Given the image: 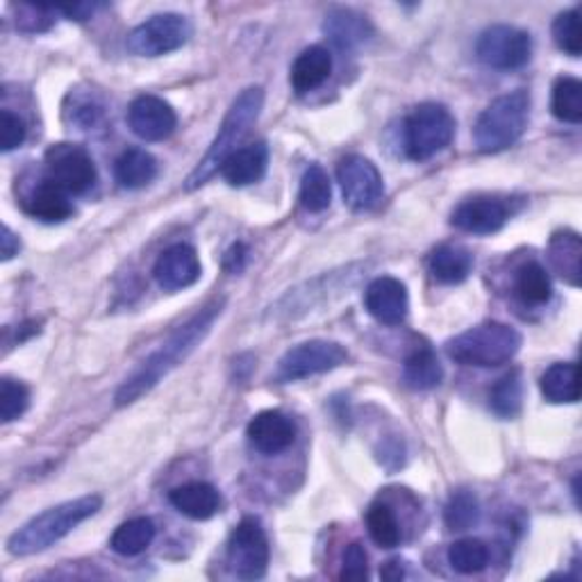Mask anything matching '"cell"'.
Segmentation results:
<instances>
[{
    "label": "cell",
    "mask_w": 582,
    "mask_h": 582,
    "mask_svg": "<svg viewBox=\"0 0 582 582\" xmlns=\"http://www.w3.org/2000/svg\"><path fill=\"white\" fill-rule=\"evenodd\" d=\"M554 114L564 124L578 126L582 121V82L571 76H562L554 84V99H550Z\"/></svg>",
    "instance_id": "cell-32"
},
{
    "label": "cell",
    "mask_w": 582,
    "mask_h": 582,
    "mask_svg": "<svg viewBox=\"0 0 582 582\" xmlns=\"http://www.w3.org/2000/svg\"><path fill=\"white\" fill-rule=\"evenodd\" d=\"M128 126L144 141H164L173 135L178 116L167 101L158 96H139L128 107Z\"/></svg>",
    "instance_id": "cell-13"
},
{
    "label": "cell",
    "mask_w": 582,
    "mask_h": 582,
    "mask_svg": "<svg viewBox=\"0 0 582 582\" xmlns=\"http://www.w3.org/2000/svg\"><path fill=\"white\" fill-rule=\"evenodd\" d=\"M65 118L82 133L94 130L105 121V105L94 94L71 91L65 105Z\"/></svg>",
    "instance_id": "cell-31"
},
{
    "label": "cell",
    "mask_w": 582,
    "mask_h": 582,
    "mask_svg": "<svg viewBox=\"0 0 582 582\" xmlns=\"http://www.w3.org/2000/svg\"><path fill=\"white\" fill-rule=\"evenodd\" d=\"M444 378V369L433 353V349L421 346L416 349L403 364V380L410 389L425 391V389H435Z\"/></svg>",
    "instance_id": "cell-27"
},
{
    "label": "cell",
    "mask_w": 582,
    "mask_h": 582,
    "mask_svg": "<svg viewBox=\"0 0 582 582\" xmlns=\"http://www.w3.org/2000/svg\"><path fill=\"white\" fill-rule=\"evenodd\" d=\"M21 203L30 217L44 224H62L73 214L69 194L62 187H57L48 178L42 180L37 187L30 190Z\"/></svg>",
    "instance_id": "cell-19"
},
{
    "label": "cell",
    "mask_w": 582,
    "mask_h": 582,
    "mask_svg": "<svg viewBox=\"0 0 582 582\" xmlns=\"http://www.w3.org/2000/svg\"><path fill=\"white\" fill-rule=\"evenodd\" d=\"M332 73V55L323 46L305 48L292 65L289 82L296 94H310L319 89Z\"/></svg>",
    "instance_id": "cell-22"
},
{
    "label": "cell",
    "mask_w": 582,
    "mask_h": 582,
    "mask_svg": "<svg viewBox=\"0 0 582 582\" xmlns=\"http://www.w3.org/2000/svg\"><path fill=\"white\" fill-rule=\"evenodd\" d=\"M59 8H50V5H35V3H21L14 8V21L16 27L21 33H30V35H37V33H46V30L53 27V23L57 21Z\"/></svg>",
    "instance_id": "cell-37"
},
{
    "label": "cell",
    "mask_w": 582,
    "mask_h": 582,
    "mask_svg": "<svg viewBox=\"0 0 582 582\" xmlns=\"http://www.w3.org/2000/svg\"><path fill=\"white\" fill-rule=\"evenodd\" d=\"M383 453H385V455H380V463H383L385 467H389V459H393V469L403 467V463H406V448H403V442H398V440L387 442V444L383 446Z\"/></svg>",
    "instance_id": "cell-43"
},
{
    "label": "cell",
    "mask_w": 582,
    "mask_h": 582,
    "mask_svg": "<svg viewBox=\"0 0 582 582\" xmlns=\"http://www.w3.org/2000/svg\"><path fill=\"white\" fill-rule=\"evenodd\" d=\"M264 107V89L262 87H249L230 105L224 124L219 128V135L214 137L212 146L207 148L205 158L196 164V169L187 175L185 190L194 192L201 190L209 178L217 175L224 167V162L237 150V144L247 137V133L253 128L255 121L260 118V112Z\"/></svg>",
    "instance_id": "cell-3"
},
{
    "label": "cell",
    "mask_w": 582,
    "mask_h": 582,
    "mask_svg": "<svg viewBox=\"0 0 582 582\" xmlns=\"http://www.w3.org/2000/svg\"><path fill=\"white\" fill-rule=\"evenodd\" d=\"M46 178L69 196L89 192L96 185V164L89 152L76 144H55L46 150Z\"/></svg>",
    "instance_id": "cell-10"
},
{
    "label": "cell",
    "mask_w": 582,
    "mask_h": 582,
    "mask_svg": "<svg viewBox=\"0 0 582 582\" xmlns=\"http://www.w3.org/2000/svg\"><path fill=\"white\" fill-rule=\"evenodd\" d=\"M349 360V353L342 344L312 340L303 342L287 351L278 364V380L296 383L303 378H312L319 374H328Z\"/></svg>",
    "instance_id": "cell-11"
},
{
    "label": "cell",
    "mask_w": 582,
    "mask_h": 582,
    "mask_svg": "<svg viewBox=\"0 0 582 582\" xmlns=\"http://www.w3.org/2000/svg\"><path fill=\"white\" fill-rule=\"evenodd\" d=\"M269 167V148L264 141L237 148L232 156L224 162L221 175L232 187H249L260 182Z\"/></svg>",
    "instance_id": "cell-20"
},
{
    "label": "cell",
    "mask_w": 582,
    "mask_h": 582,
    "mask_svg": "<svg viewBox=\"0 0 582 582\" xmlns=\"http://www.w3.org/2000/svg\"><path fill=\"white\" fill-rule=\"evenodd\" d=\"M366 528L380 548H396L401 544V524L393 510L385 503H374L366 512Z\"/></svg>",
    "instance_id": "cell-35"
},
{
    "label": "cell",
    "mask_w": 582,
    "mask_h": 582,
    "mask_svg": "<svg viewBox=\"0 0 582 582\" xmlns=\"http://www.w3.org/2000/svg\"><path fill=\"white\" fill-rule=\"evenodd\" d=\"M336 180L344 201L353 209H374L385 196V182L378 167L362 156H349L336 164Z\"/></svg>",
    "instance_id": "cell-12"
},
{
    "label": "cell",
    "mask_w": 582,
    "mask_h": 582,
    "mask_svg": "<svg viewBox=\"0 0 582 582\" xmlns=\"http://www.w3.org/2000/svg\"><path fill=\"white\" fill-rule=\"evenodd\" d=\"M30 406V389L12 378L0 380V419L3 423L16 421Z\"/></svg>",
    "instance_id": "cell-39"
},
{
    "label": "cell",
    "mask_w": 582,
    "mask_h": 582,
    "mask_svg": "<svg viewBox=\"0 0 582 582\" xmlns=\"http://www.w3.org/2000/svg\"><path fill=\"white\" fill-rule=\"evenodd\" d=\"M514 289L526 305H544L554 296V285L539 262H528L516 271Z\"/></svg>",
    "instance_id": "cell-29"
},
{
    "label": "cell",
    "mask_w": 582,
    "mask_h": 582,
    "mask_svg": "<svg viewBox=\"0 0 582 582\" xmlns=\"http://www.w3.org/2000/svg\"><path fill=\"white\" fill-rule=\"evenodd\" d=\"M433 278L442 285H459L473 271V253L463 243H442L427 260Z\"/></svg>",
    "instance_id": "cell-23"
},
{
    "label": "cell",
    "mask_w": 582,
    "mask_h": 582,
    "mask_svg": "<svg viewBox=\"0 0 582 582\" xmlns=\"http://www.w3.org/2000/svg\"><path fill=\"white\" fill-rule=\"evenodd\" d=\"M114 175L121 187L141 190L150 185L158 175V160L144 148H128L124 156L116 160Z\"/></svg>",
    "instance_id": "cell-25"
},
{
    "label": "cell",
    "mask_w": 582,
    "mask_h": 582,
    "mask_svg": "<svg viewBox=\"0 0 582 582\" xmlns=\"http://www.w3.org/2000/svg\"><path fill=\"white\" fill-rule=\"evenodd\" d=\"M247 258H249L247 247H243V243H235V247L226 255V269L228 271H241L243 269V262H247Z\"/></svg>",
    "instance_id": "cell-45"
},
{
    "label": "cell",
    "mask_w": 582,
    "mask_h": 582,
    "mask_svg": "<svg viewBox=\"0 0 582 582\" xmlns=\"http://www.w3.org/2000/svg\"><path fill=\"white\" fill-rule=\"evenodd\" d=\"M444 521L455 533H465L473 528L480 521V503L476 494L469 492V489H459V492H455L446 503Z\"/></svg>",
    "instance_id": "cell-34"
},
{
    "label": "cell",
    "mask_w": 582,
    "mask_h": 582,
    "mask_svg": "<svg viewBox=\"0 0 582 582\" xmlns=\"http://www.w3.org/2000/svg\"><path fill=\"white\" fill-rule=\"evenodd\" d=\"M530 96L526 89L499 96L478 116L473 137L480 152H501L514 146L528 128Z\"/></svg>",
    "instance_id": "cell-5"
},
{
    "label": "cell",
    "mask_w": 582,
    "mask_h": 582,
    "mask_svg": "<svg viewBox=\"0 0 582 582\" xmlns=\"http://www.w3.org/2000/svg\"><path fill=\"white\" fill-rule=\"evenodd\" d=\"M406 562H401V560H389L385 567H383V571H380V575L385 578V580H401L403 575H406V567H403Z\"/></svg>",
    "instance_id": "cell-46"
},
{
    "label": "cell",
    "mask_w": 582,
    "mask_h": 582,
    "mask_svg": "<svg viewBox=\"0 0 582 582\" xmlns=\"http://www.w3.org/2000/svg\"><path fill=\"white\" fill-rule=\"evenodd\" d=\"M524 406V380L521 374L514 369L505 374L489 391V408L494 410L501 419H514Z\"/></svg>",
    "instance_id": "cell-30"
},
{
    "label": "cell",
    "mask_w": 582,
    "mask_h": 582,
    "mask_svg": "<svg viewBox=\"0 0 582 582\" xmlns=\"http://www.w3.org/2000/svg\"><path fill=\"white\" fill-rule=\"evenodd\" d=\"M21 249V241L19 237L10 230V226H3V232H0V260L8 262L14 255H19Z\"/></svg>",
    "instance_id": "cell-42"
},
{
    "label": "cell",
    "mask_w": 582,
    "mask_h": 582,
    "mask_svg": "<svg viewBox=\"0 0 582 582\" xmlns=\"http://www.w3.org/2000/svg\"><path fill=\"white\" fill-rule=\"evenodd\" d=\"M152 539H156V524H152V521L146 516H139V518L126 521V524H121L114 530L110 546L114 554L133 558V556L144 554V550L152 544Z\"/></svg>",
    "instance_id": "cell-28"
},
{
    "label": "cell",
    "mask_w": 582,
    "mask_h": 582,
    "mask_svg": "<svg viewBox=\"0 0 582 582\" xmlns=\"http://www.w3.org/2000/svg\"><path fill=\"white\" fill-rule=\"evenodd\" d=\"M25 135H27L25 124L14 112L10 110L0 112V148H3V152L19 148L25 141Z\"/></svg>",
    "instance_id": "cell-41"
},
{
    "label": "cell",
    "mask_w": 582,
    "mask_h": 582,
    "mask_svg": "<svg viewBox=\"0 0 582 582\" xmlns=\"http://www.w3.org/2000/svg\"><path fill=\"white\" fill-rule=\"evenodd\" d=\"M541 393L548 403H578L580 401V380L578 366L571 362H558L548 366L539 380Z\"/></svg>",
    "instance_id": "cell-26"
},
{
    "label": "cell",
    "mask_w": 582,
    "mask_h": 582,
    "mask_svg": "<svg viewBox=\"0 0 582 582\" xmlns=\"http://www.w3.org/2000/svg\"><path fill=\"white\" fill-rule=\"evenodd\" d=\"M340 578L349 582L369 580V556H366V550L360 541H353L351 546H346Z\"/></svg>",
    "instance_id": "cell-40"
},
{
    "label": "cell",
    "mask_w": 582,
    "mask_h": 582,
    "mask_svg": "<svg viewBox=\"0 0 582 582\" xmlns=\"http://www.w3.org/2000/svg\"><path fill=\"white\" fill-rule=\"evenodd\" d=\"M103 507V499L99 494L80 497L76 501H67L62 505H55L35 518H30L23 528H19L8 539V550L16 558L37 556L42 550L55 546L59 539H65L73 533L87 518L99 514Z\"/></svg>",
    "instance_id": "cell-2"
},
{
    "label": "cell",
    "mask_w": 582,
    "mask_h": 582,
    "mask_svg": "<svg viewBox=\"0 0 582 582\" xmlns=\"http://www.w3.org/2000/svg\"><path fill=\"white\" fill-rule=\"evenodd\" d=\"M332 201V185L330 178L319 164H310L300 180V205L308 212H323L330 207Z\"/></svg>",
    "instance_id": "cell-33"
},
{
    "label": "cell",
    "mask_w": 582,
    "mask_h": 582,
    "mask_svg": "<svg viewBox=\"0 0 582 582\" xmlns=\"http://www.w3.org/2000/svg\"><path fill=\"white\" fill-rule=\"evenodd\" d=\"M521 344H524V340H521V334L512 326L489 321L448 340L446 355L457 364L494 369V366L512 362L521 351Z\"/></svg>",
    "instance_id": "cell-4"
},
{
    "label": "cell",
    "mask_w": 582,
    "mask_h": 582,
    "mask_svg": "<svg viewBox=\"0 0 582 582\" xmlns=\"http://www.w3.org/2000/svg\"><path fill=\"white\" fill-rule=\"evenodd\" d=\"M548 262L571 287H580L582 273V241L575 232H556L548 241Z\"/></svg>",
    "instance_id": "cell-24"
},
{
    "label": "cell",
    "mask_w": 582,
    "mask_h": 582,
    "mask_svg": "<svg viewBox=\"0 0 582 582\" xmlns=\"http://www.w3.org/2000/svg\"><path fill=\"white\" fill-rule=\"evenodd\" d=\"M171 505L194 521L212 518L221 507V494L209 482H187L171 489Z\"/></svg>",
    "instance_id": "cell-21"
},
{
    "label": "cell",
    "mask_w": 582,
    "mask_h": 582,
    "mask_svg": "<svg viewBox=\"0 0 582 582\" xmlns=\"http://www.w3.org/2000/svg\"><path fill=\"white\" fill-rule=\"evenodd\" d=\"M510 219V207L499 198H471L459 203L453 214L450 224L471 235H494Z\"/></svg>",
    "instance_id": "cell-16"
},
{
    "label": "cell",
    "mask_w": 582,
    "mask_h": 582,
    "mask_svg": "<svg viewBox=\"0 0 582 582\" xmlns=\"http://www.w3.org/2000/svg\"><path fill=\"white\" fill-rule=\"evenodd\" d=\"M152 275L164 292H180L196 285L201 278V260L196 249H192L190 243H173L158 258Z\"/></svg>",
    "instance_id": "cell-14"
},
{
    "label": "cell",
    "mask_w": 582,
    "mask_h": 582,
    "mask_svg": "<svg viewBox=\"0 0 582 582\" xmlns=\"http://www.w3.org/2000/svg\"><path fill=\"white\" fill-rule=\"evenodd\" d=\"M476 55L489 69L514 71L526 67L533 57V37L514 25H492L478 37Z\"/></svg>",
    "instance_id": "cell-8"
},
{
    "label": "cell",
    "mask_w": 582,
    "mask_h": 582,
    "mask_svg": "<svg viewBox=\"0 0 582 582\" xmlns=\"http://www.w3.org/2000/svg\"><path fill=\"white\" fill-rule=\"evenodd\" d=\"M269 539L253 516L241 518L228 541V567L237 578L258 580L269 569Z\"/></svg>",
    "instance_id": "cell-9"
},
{
    "label": "cell",
    "mask_w": 582,
    "mask_h": 582,
    "mask_svg": "<svg viewBox=\"0 0 582 582\" xmlns=\"http://www.w3.org/2000/svg\"><path fill=\"white\" fill-rule=\"evenodd\" d=\"M364 305L376 321L385 326H398L406 321L410 310L408 287L401 281L383 275V278H376L369 287H366Z\"/></svg>",
    "instance_id": "cell-15"
},
{
    "label": "cell",
    "mask_w": 582,
    "mask_h": 582,
    "mask_svg": "<svg viewBox=\"0 0 582 582\" xmlns=\"http://www.w3.org/2000/svg\"><path fill=\"white\" fill-rule=\"evenodd\" d=\"M554 42L562 53H567L571 57H578L582 53L578 8L558 14V19L554 21Z\"/></svg>",
    "instance_id": "cell-38"
},
{
    "label": "cell",
    "mask_w": 582,
    "mask_h": 582,
    "mask_svg": "<svg viewBox=\"0 0 582 582\" xmlns=\"http://www.w3.org/2000/svg\"><path fill=\"white\" fill-rule=\"evenodd\" d=\"M448 564L457 573H478L489 564V548L480 539H459L448 548Z\"/></svg>",
    "instance_id": "cell-36"
},
{
    "label": "cell",
    "mask_w": 582,
    "mask_h": 582,
    "mask_svg": "<svg viewBox=\"0 0 582 582\" xmlns=\"http://www.w3.org/2000/svg\"><path fill=\"white\" fill-rule=\"evenodd\" d=\"M406 152L414 162L435 158L455 137V118L440 103H423L406 118Z\"/></svg>",
    "instance_id": "cell-6"
},
{
    "label": "cell",
    "mask_w": 582,
    "mask_h": 582,
    "mask_svg": "<svg viewBox=\"0 0 582 582\" xmlns=\"http://www.w3.org/2000/svg\"><path fill=\"white\" fill-rule=\"evenodd\" d=\"M249 440L264 455H278L296 440V423L281 410H266L251 419Z\"/></svg>",
    "instance_id": "cell-18"
},
{
    "label": "cell",
    "mask_w": 582,
    "mask_h": 582,
    "mask_svg": "<svg viewBox=\"0 0 582 582\" xmlns=\"http://www.w3.org/2000/svg\"><path fill=\"white\" fill-rule=\"evenodd\" d=\"M99 3H76V5H59V12L69 16L71 21H89L99 10Z\"/></svg>",
    "instance_id": "cell-44"
},
{
    "label": "cell",
    "mask_w": 582,
    "mask_h": 582,
    "mask_svg": "<svg viewBox=\"0 0 582 582\" xmlns=\"http://www.w3.org/2000/svg\"><path fill=\"white\" fill-rule=\"evenodd\" d=\"M194 27L182 14H158L137 25L126 39V48L137 57H160L185 46Z\"/></svg>",
    "instance_id": "cell-7"
},
{
    "label": "cell",
    "mask_w": 582,
    "mask_h": 582,
    "mask_svg": "<svg viewBox=\"0 0 582 582\" xmlns=\"http://www.w3.org/2000/svg\"><path fill=\"white\" fill-rule=\"evenodd\" d=\"M224 305H226L224 298L212 300L205 305L201 312H196L187 323H182L180 328H175L167 336L164 344L156 353H150L130 378L121 383V387L116 391V406L118 408L133 406L150 389H156L173 369H178V366L203 344V340L209 334L214 321L221 317Z\"/></svg>",
    "instance_id": "cell-1"
},
{
    "label": "cell",
    "mask_w": 582,
    "mask_h": 582,
    "mask_svg": "<svg viewBox=\"0 0 582 582\" xmlns=\"http://www.w3.org/2000/svg\"><path fill=\"white\" fill-rule=\"evenodd\" d=\"M323 35L334 48L357 50L374 39L376 30L364 14L349 8H334L326 14Z\"/></svg>",
    "instance_id": "cell-17"
}]
</instances>
